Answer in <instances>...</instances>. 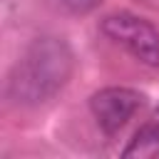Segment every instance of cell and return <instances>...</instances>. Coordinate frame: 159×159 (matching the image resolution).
<instances>
[{"instance_id":"6da1fadb","label":"cell","mask_w":159,"mask_h":159,"mask_svg":"<svg viewBox=\"0 0 159 159\" xmlns=\"http://www.w3.org/2000/svg\"><path fill=\"white\" fill-rule=\"evenodd\" d=\"M72 70L75 55L62 37H35L7 75V99L20 107L45 104L67 84Z\"/></svg>"},{"instance_id":"7a4b0ae2","label":"cell","mask_w":159,"mask_h":159,"mask_svg":"<svg viewBox=\"0 0 159 159\" xmlns=\"http://www.w3.org/2000/svg\"><path fill=\"white\" fill-rule=\"evenodd\" d=\"M99 30L107 40L124 47L142 65L159 67V32L149 20L134 12H112L102 17Z\"/></svg>"},{"instance_id":"3957f363","label":"cell","mask_w":159,"mask_h":159,"mask_svg":"<svg viewBox=\"0 0 159 159\" xmlns=\"http://www.w3.org/2000/svg\"><path fill=\"white\" fill-rule=\"evenodd\" d=\"M144 97L132 87H104L89 97V109L104 134H117L142 107Z\"/></svg>"},{"instance_id":"277c9868","label":"cell","mask_w":159,"mask_h":159,"mask_svg":"<svg viewBox=\"0 0 159 159\" xmlns=\"http://www.w3.org/2000/svg\"><path fill=\"white\" fill-rule=\"evenodd\" d=\"M157 154H159V132L154 129L152 122L142 124L122 152L124 159H149V157H157Z\"/></svg>"},{"instance_id":"5b68a950","label":"cell","mask_w":159,"mask_h":159,"mask_svg":"<svg viewBox=\"0 0 159 159\" xmlns=\"http://www.w3.org/2000/svg\"><path fill=\"white\" fill-rule=\"evenodd\" d=\"M60 2H62L65 10H70V12H75V15H87V12H92L102 0H60Z\"/></svg>"},{"instance_id":"8992f818","label":"cell","mask_w":159,"mask_h":159,"mask_svg":"<svg viewBox=\"0 0 159 159\" xmlns=\"http://www.w3.org/2000/svg\"><path fill=\"white\" fill-rule=\"evenodd\" d=\"M149 122H152V124H154V129L159 132V107L154 109V114H152V119H149Z\"/></svg>"}]
</instances>
